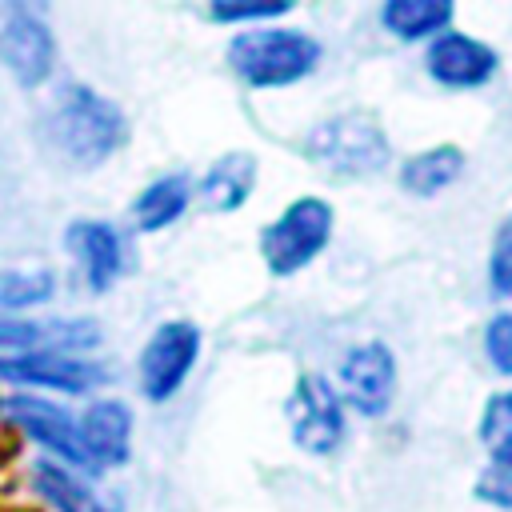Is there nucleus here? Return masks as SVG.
Masks as SVG:
<instances>
[{
  "label": "nucleus",
  "instance_id": "obj_1",
  "mask_svg": "<svg viewBox=\"0 0 512 512\" xmlns=\"http://www.w3.org/2000/svg\"><path fill=\"white\" fill-rule=\"evenodd\" d=\"M44 144L72 168H96L128 144V116L88 84H64L44 112Z\"/></svg>",
  "mask_w": 512,
  "mask_h": 512
},
{
  "label": "nucleus",
  "instance_id": "obj_2",
  "mask_svg": "<svg viewBox=\"0 0 512 512\" xmlns=\"http://www.w3.org/2000/svg\"><path fill=\"white\" fill-rule=\"evenodd\" d=\"M324 48L304 28H248L228 40V68L248 88H288L316 72Z\"/></svg>",
  "mask_w": 512,
  "mask_h": 512
},
{
  "label": "nucleus",
  "instance_id": "obj_3",
  "mask_svg": "<svg viewBox=\"0 0 512 512\" xmlns=\"http://www.w3.org/2000/svg\"><path fill=\"white\" fill-rule=\"evenodd\" d=\"M304 156L332 176L360 180V176H376L388 164V136L372 112L352 108L320 120L304 136Z\"/></svg>",
  "mask_w": 512,
  "mask_h": 512
},
{
  "label": "nucleus",
  "instance_id": "obj_4",
  "mask_svg": "<svg viewBox=\"0 0 512 512\" xmlns=\"http://www.w3.org/2000/svg\"><path fill=\"white\" fill-rule=\"evenodd\" d=\"M336 212L320 196H300L292 200L264 232H260V256L272 276H292L308 268L332 240Z\"/></svg>",
  "mask_w": 512,
  "mask_h": 512
},
{
  "label": "nucleus",
  "instance_id": "obj_5",
  "mask_svg": "<svg viewBox=\"0 0 512 512\" xmlns=\"http://www.w3.org/2000/svg\"><path fill=\"white\" fill-rule=\"evenodd\" d=\"M0 64L20 88H40L56 68L48 0H0Z\"/></svg>",
  "mask_w": 512,
  "mask_h": 512
},
{
  "label": "nucleus",
  "instance_id": "obj_6",
  "mask_svg": "<svg viewBox=\"0 0 512 512\" xmlns=\"http://www.w3.org/2000/svg\"><path fill=\"white\" fill-rule=\"evenodd\" d=\"M288 428H292V440L312 452V456H328L340 448L344 440V408H340V396L336 388L316 376V372H304L292 392H288Z\"/></svg>",
  "mask_w": 512,
  "mask_h": 512
},
{
  "label": "nucleus",
  "instance_id": "obj_7",
  "mask_svg": "<svg viewBox=\"0 0 512 512\" xmlns=\"http://www.w3.org/2000/svg\"><path fill=\"white\" fill-rule=\"evenodd\" d=\"M200 352V328L192 320L160 324L140 352V384L148 400H168L192 372Z\"/></svg>",
  "mask_w": 512,
  "mask_h": 512
},
{
  "label": "nucleus",
  "instance_id": "obj_8",
  "mask_svg": "<svg viewBox=\"0 0 512 512\" xmlns=\"http://www.w3.org/2000/svg\"><path fill=\"white\" fill-rule=\"evenodd\" d=\"M424 68L440 88H456V92L484 88L500 68V52L492 44L468 36V32L444 28L432 36V44L424 52Z\"/></svg>",
  "mask_w": 512,
  "mask_h": 512
},
{
  "label": "nucleus",
  "instance_id": "obj_9",
  "mask_svg": "<svg viewBox=\"0 0 512 512\" xmlns=\"http://www.w3.org/2000/svg\"><path fill=\"white\" fill-rule=\"evenodd\" d=\"M340 388L360 416H384L396 396V360L388 344L368 340L348 348L340 360Z\"/></svg>",
  "mask_w": 512,
  "mask_h": 512
},
{
  "label": "nucleus",
  "instance_id": "obj_10",
  "mask_svg": "<svg viewBox=\"0 0 512 512\" xmlns=\"http://www.w3.org/2000/svg\"><path fill=\"white\" fill-rule=\"evenodd\" d=\"M0 376L32 388H52V392H88L100 380H108L100 364L72 356V348H40V352L24 348L20 356L0 360Z\"/></svg>",
  "mask_w": 512,
  "mask_h": 512
},
{
  "label": "nucleus",
  "instance_id": "obj_11",
  "mask_svg": "<svg viewBox=\"0 0 512 512\" xmlns=\"http://www.w3.org/2000/svg\"><path fill=\"white\" fill-rule=\"evenodd\" d=\"M0 412L24 428L40 448L64 456L68 464H80V468H92L88 452H84V440H80V428L68 420V412H60L56 404L40 400V396H8L0 400Z\"/></svg>",
  "mask_w": 512,
  "mask_h": 512
},
{
  "label": "nucleus",
  "instance_id": "obj_12",
  "mask_svg": "<svg viewBox=\"0 0 512 512\" xmlns=\"http://www.w3.org/2000/svg\"><path fill=\"white\" fill-rule=\"evenodd\" d=\"M64 244L76 256L92 292H108L124 272V244L108 220H72L64 232Z\"/></svg>",
  "mask_w": 512,
  "mask_h": 512
},
{
  "label": "nucleus",
  "instance_id": "obj_13",
  "mask_svg": "<svg viewBox=\"0 0 512 512\" xmlns=\"http://www.w3.org/2000/svg\"><path fill=\"white\" fill-rule=\"evenodd\" d=\"M80 440L92 460V468H116L128 460V436H132V412L120 400H96L80 416Z\"/></svg>",
  "mask_w": 512,
  "mask_h": 512
},
{
  "label": "nucleus",
  "instance_id": "obj_14",
  "mask_svg": "<svg viewBox=\"0 0 512 512\" xmlns=\"http://www.w3.org/2000/svg\"><path fill=\"white\" fill-rule=\"evenodd\" d=\"M32 484L60 512H120L116 500H104L96 488H88L80 476H72L64 464H52V460L32 464Z\"/></svg>",
  "mask_w": 512,
  "mask_h": 512
},
{
  "label": "nucleus",
  "instance_id": "obj_15",
  "mask_svg": "<svg viewBox=\"0 0 512 512\" xmlns=\"http://www.w3.org/2000/svg\"><path fill=\"white\" fill-rule=\"evenodd\" d=\"M256 188V160L248 152H228L220 156L204 180H200V200L212 212H236Z\"/></svg>",
  "mask_w": 512,
  "mask_h": 512
},
{
  "label": "nucleus",
  "instance_id": "obj_16",
  "mask_svg": "<svg viewBox=\"0 0 512 512\" xmlns=\"http://www.w3.org/2000/svg\"><path fill=\"white\" fill-rule=\"evenodd\" d=\"M456 16V0H384L380 24L396 40H432Z\"/></svg>",
  "mask_w": 512,
  "mask_h": 512
},
{
  "label": "nucleus",
  "instance_id": "obj_17",
  "mask_svg": "<svg viewBox=\"0 0 512 512\" xmlns=\"http://www.w3.org/2000/svg\"><path fill=\"white\" fill-rule=\"evenodd\" d=\"M464 172V152L456 144H436L400 164V188L412 196H436Z\"/></svg>",
  "mask_w": 512,
  "mask_h": 512
},
{
  "label": "nucleus",
  "instance_id": "obj_18",
  "mask_svg": "<svg viewBox=\"0 0 512 512\" xmlns=\"http://www.w3.org/2000/svg\"><path fill=\"white\" fill-rule=\"evenodd\" d=\"M188 200H192V180H188L184 172H172V176L152 180V184L136 196V204H132L136 228H140V232L168 228L172 220H180V216H184Z\"/></svg>",
  "mask_w": 512,
  "mask_h": 512
},
{
  "label": "nucleus",
  "instance_id": "obj_19",
  "mask_svg": "<svg viewBox=\"0 0 512 512\" xmlns=\"http://www.w3.org/2000/svg\"><path fill=\"white\" fill-rule=\"evenodd\" d=\"M96 332L80 320H56V324H36V320H12L0 316V348L4 352H24L36 344L48 348H76V344H92Z\"/></svg>",
  "mask_w": 512,
  "mask_h": 512
},
{
  "label": "nucleus",
  "instance_id": "obj_20",
  "mask_svg": "<svg viewBox=\"0 0 512 512\" xmlns=\"http://www.w3.org/2000/svg\"><path fill=\"white\" fill-rule=\"evenodd\" d=\"M296 0H208V16L216 24H260L292 12Z\"/></svg>",
  "mask_w": 512,
  "mask_h": 512
},
{
  "label": "nucleus",
  "instance_id": "obj_21",
  "mask_svg": "<svg viewBox=\"0 0 512 512\" xmlns=\"http://www.w3.org/2000/svg\"><path fill=\"white\" fill-rule=\"evenodd\" d=\"M480 440L488 456H512V392H496L480 416Z\"/></svg>",
  "mask_w": 512,
  "mask_h": 512
},
{
  "label": "nucleus",
  "instance_id": "obj_22",
  "mask_svg": "<svg viewBox=\"0 0 512 512\" xmlns=\"http://www.w3.org/2000/svg\"><path fill=\"white\" fill-rule=\"evenodd\" d=\"M48 296H52V276L48 272H8V276H0V304L4 308L40 304Z\"/></svg>",
  "mask_w": 512,
  "mask_h": 512
},
{
  "label": "nucleus",
  "instance_id": "obj_23",
  "mask_svg": "<svg viewBox=\"0 0 512 512\" xmlns=\"http://www.w3.org/2000/svg\"><path fill=\"white\" fill-rule=\"evenodd\" d=\"M488 284L496 296H512V212L500 220L492 236V256H488Z\"/></svg>",
  "mask_w": 512,
  "mask_h": 512
},
{
  "label": "nucleus",
  "instance_id": "obj_24",
  "mask_svg": "<svg viewBox=\"0 0 512 512\" xmlns=\"http://www.w3.org/2000/svg\"><path fill=\"white\" fill-rule=\"evenodd\" d=\"M476 496L496 508H512V456H492L476 480Z\"/></svg>",
  "mask_w": 512,
  "mask_h": 512
},
{
  "label": "nucleus",
  "instance_id": "obj_25",
  "mask_svg": "<svg viewBox=\"0 0 512 512\" xmlns=\"http://www.w3.org/2000/svg\"><path fill=\"white\" fill-rule=\"evenodd\" d=\"M484 352H488V360H492L496 372L512 376V312H500V316L488 320V328H484Z\"/></svg>",
  "mask_w": 512,
  "mask_h": 512
}]
</instances>
